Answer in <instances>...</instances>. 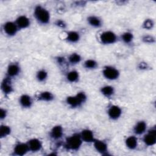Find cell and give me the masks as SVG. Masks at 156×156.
<instances>
[{
    "label": "cell",
    "mask_w": 156,
    "mask_h": 156,
    "mask_svg": "<svg viewBox=\"0 0 156 156\" xmlns=\"http://www.w3.org/2000/svg\"><path fill=\"white\" fill-rule=\"evenodd\" d=\"M34 16L37 23L41 25H46L50 23L49 12L43 6L37 5L34 9Z\"/></svg>",
    "instance_id": "obj_1"
},
{
    "label": "cell",
    "mask_w": 156,
    "mask_h": 156,
    "mask_svg": "<svg viewBox=\"0 0 156 156\" xmlns=\"http://www.w3.org/2000/svg\"><path fill=\"white\" fill-rule=\"evenodd\" d=\"M83 143L80 133H74L66 138L63 146L68 151H77L81 147Z\"/></svg>",
    "instance_id": "obj_2"
},
{
    "label": "cell",
    "mask_w": 156,
    "mask_h": 156,
    "mask_svg": "<svg viewBox=\"0 0 156 156\" xmlns=\"http://www.w3.org/2000/svg\"><path fill=\"white\" fill-rule=\"evenodd\" d=\"M118 37L112 30H105L99 35V41L102 44L111 45L118 41Z\"/></svg>",
    "instance_id": "obj_3"
},
{
    "label": "cell",
    "mask_w": 156,
    "mask_h": 156,
    "mask_svg": "<svg viewBox=\"0 0 156 156\" xmlns=\"http://www.w3.org/2000/svg\"><path fill=\"white\" fill-rule=\"evenodd\" d=\"M103 77L108 80H116L120 76V72L116 67L112 65L105 66L102 71Z\"/></svg>",
    "instance_id": "obj_4"
},
{
    "label": "cell",
    "mask_w": 156,
    "mask_h": 156,
    "mask_svg": "<svg viewBox=\"0 0 156 156\" xmlns=\"http://www.w3.org/2000/svg\"><path fill=\"white\" fill-rule=\"evenodd\" d=\"M143 141L144 144L149 147L153 146L156 143V129L153 127L147 130L146 133L143 134Z\"/></svg>",
    "instance_id": "obj_5"
},
{
    "label": "cell",
    "mask_w": 156,
    "mask_h": 156,
    "mask_svg": "<svg viewBox=\"0 0 156 156\" xmlns=\"http://www.w3.org/2000/svg\"><path fill=\"white\" fill-rule=\"evenodd\" d=\"M2 29L4 34L10 37L16 35L20 30L15 21H6L2 26Z\"/></svg>",
    "instance_id": "obj_6"
},
{
    "label": "cell",
    "mask_w": 156,
    "mask_h": 156,
    "mask_svg": "<svg viewBox=\"0 0 156 156\" xmlns=\"http://www.w3.org/2000/svg\"><path fill=\"white\" fill-rule=\"evenodd\" d=\"M108 117L112 121H116L119 119L122 114V108L118 105H110L107 111Z\"/></svg>",
    "instance_id": "obj_7"
},
{
    "label": "cell",
    "mask_w": 156,
    "mask_h": 156,
    "mask_svg": "<svg viewBox=\"0 0 156 156\" xmlns=\"http://www.w3.org/2000/svg\"><path fill=\"white\" fill-rule=\"evenodd\" d=\"M93 147L97 152L102 155H108V148L107 143L104 140L95 139L93 142Z\"/></svg>",
    "instance_id": "obj_8"
},
{
    "label": "cell",
    "mask_w": 156,
    "mask_h": 156,
    "mask_svg": "<svg viewBox=\"0 0 156 156\" xmlns=\"http://www.w3.org/2000/svg\"><path fill=\"white\" fill-rule=\"evenodd\" d=\"M11 78L5 76L1 83V89L5 96H9L14 91Z\"/></svg>",
    "instance_id": "obj_9"
},
{
    "label": "cell",
    "mask_w": 156,
    "mask_h": 156,
    "mask_svg": "<svg viewBox=\"0 0 156 156\" xmlns=\"http://www.w3.org/2000/svg\"><path fill=\"white\" fill-rule=\"evenodd\" d=\"M21 73V66L17 62H12L8 65L6 69V76L13 79Z\"/></svg>",
    "instance_id": "obj_10"
},
{
    "label": "cell",
    "mask_w": 156,
    "mask_h": 156,
    "mask_svg": "<svg viewBox=\"0 0 156 156\" xmlns=\"http://www.w3.org/2000/svg\"><path fill=\"white\" fill-rule=\"evenodd\" d=\"M29 152L30 151L27 142H18L15 144L13 149V155L16 156H23Z\"/></svg>",
    "instance_id": "obj_11"
},
{
    "label": "cell",
    "mask_w": 156,
    "mask_h": 156,
    "mask_svg": "<svg viewBox=\"0 0 156 156\" xmlns=\"http://www.w3.org/2000/svg\"><path fill=\"white\" fill-rule=\"evenodd\" d=\"M30 152H38L43 148V143L41 141L37 138H32L27 141Z\"/></svg>",
    "instance_id": "obj_12"
},
{
    "label": "cell",
    "mask_w": 156,
    "mask_h": 156,
    "mask_svg": "<svg viewBox=\"0 0 156 156\" xmlns=\"http://www.w3.org/2000/svg\"><path fill=\"white\" fill-rule=\"evenodd\" d=\"M63 135V128L60 125H55L49 132V136L53 140H60Z\"/></svg>",
    "instance_id": "obj_13"
},
{
    "label": "cell",
    "mask_w": 156,
    "mask_h": 156,
    "mask_svg": "<svg viewBox=\"0 0 156 156\" xmlns=\"http://www.w3.org/2000/svg\"><path fill=\"white\" fill-rule=\"evenodd\" d=\"M15 23L20 30H23L28 28L30 25V19L26 15H20L16 20Z\"/></svg>",
    "instance_id": "obj_14"
},
{
    "label": "cell",
    "mask_w": 156,
    "mask_h": 156,
    "mask_svg": "<svg viewBox=\"0 0 156 156\" xmlns=\"http://www.w3.org/2000/svg\"><path fill=\"white\" fill-rule=\"evenodd\" d=\"M80 133V137L83 142L87 143H93L96 139L93 132L89 129H83Z\"/></svg>",
    "instance_id": "obj_15"
},
{
    "label": "cell",
    "mask_w": 156,
    "mask_h": 156,
    "mask_svg": "<svg viewBox=\"0 0 156 156\" xmlns=\"http://www.w3.org/2000/svg\"><path fill=\"white\" fill-rule=\"evenodd\" d=\"M19 104L23 108H30L33 105V100L30 95L23 94L19 97Z\"/></svg>",
    "instance_id": "obj_16"
},
{
    "label": "cell",
    "mask_w": 156,
    "mask_h": 156,
    "mask_svg": "<svg viewBox=\"0 0 156 156\" xmlns=\"http://www.w3.org/2000/svg\"><path fill=\"white\" fill-rule=\"evenodd\" d=\"M147 124L146 121L141 120L138 121L133 128V132L135 135H142L147 131Z\"/></svg>",
    "instance_id": "obj_17"
},
{
    "label": "cell",
    "mask_w": 156,
    "mask_h": 156,
    "mask_svg": "<svg viewBox=\"0 0 156 156\" xmlns=\"http://www.w3.org/2000/svg\"><path fill=\"white\" fill-rule=\"evenodd\" d=\"M87 21L88 25L93 28H100L103 25L101 18L94 15H89L87 18Z\"/></svg>",
    "instance_id": "obj_18"
},
{
    "label": "cell",
    "mask_w": 156,
    "mask_h": 156,
    "mask_svg": "<svg viewBox=\"0 0 156 156\" xmlns=\"http://www.w3.org/2000/svg\"><path fill=\"white\" fill-rule=\"evenodd\" d=\"M80 39V34L76 30H69L66 32L65 40L71 44H75L79 41Z\"/></svg>",
    "instance_id": "obj_19"
},
{
    "label": "cell",
    "mask_w": 156,
    "mask_h": 156,
    "mask_svg": "<svg viewBox=\"0 0 156 156\" xmlns=\"http://www.w3.org/2000/svg\"><path fill=\"white\" fill-rule=\"evenodd\" d=\"M66 104L72 108H77L81 107L83 104L80 101L76 95L68 96L65 99Z\"/></svg>",
    "instance_id": "obj_20"
},
{
    "label": "cell",
    "mask_w": 156,
    "mask_h": 156,
    "mask_svg": "<svg viewBox=\"0 0 156 156\" xmlns=\"http://www.w3.org/2000/svg\"><path fill=\"white\" fill-rule=\"evenodd\" d=\"M138 142L136 135H130L125 140V145L130 150H135L138 147Z\"/></svg>",
    "instance_id": "obj_21"
},
{
    "label": "cell",
    "mask_w": 156,
    "mask_h": 156,
    "mask_svg": "<svg viewBox=\"0 0 156 156\" xmlns=\"http://www.w3.org/2000/svg\"><path fill=\"white\" fill-rule=\"evenodd\" d=\"M38 101L42 102H51L54 99V94L49 91H41L37 96Z\"/></svg>",
    "instance_id": "obj_22"
},
{
    "label": "cell",
    "mask_w": 156,
    "mask_h": 156,
    "mask_svg": "<svg viewBox=\"0 0 156 156\" xmlns=\"http://www.w3.org/2000/svg\"><path fill=\"white\" fill-rule=\"evenodd\" d=\"M100 92L104 97L107 98H110L115 94V90L113 86L106 85L101 87Z\"/></svg>",
    "instance_id": "obj_23"
},
{
    "label": "cell",
    "mask_w": 156,
    "mask_h": 156,
    "mask_svg": "<svg viewBox=\"0 0 156 156\" xmlns=\"http://www.w3.org/2000/svg\"><path fill=\"white\" fill-rule=\"evenodd\" d=\"M80 78L79 73L74 69L68 71L66 74V79L69 83H76Z\"/></svg>",
    "instance_id": "obj_24"
},
{
    "label": "cell",
    "mask_w": 156,
    "mask_h": 156,
    "mask_svg": "<svg viewBox=\"0 0 156 156\" xmlns=\"http://www.w3.org/2000/svg\"><path fill=\"white\" fill-rule=\"evenodd\" d=\"M68 62L71 65H76L79 64L82 61L81 55L77 52H73L68 57Z\"/></svg>",
    "instance_id": "obj_25"
},
{
    "label": "cell",
    "mask_w": 156,
    "mask_h": 156,
    "mask_svg": "<svg viewBox=\"0 0 156 156\" xmlns=\"http://www.w3.org/2000/svg\"><path fill=\"white\" fill-rule=\"evenodd\" d=\"M134 38L133 34L130 31H126L122 33L120 37V39L121 41L126 44H130L132 43Z\"/></svg>",
    "instance_id": "obj_26"
},
{
    "label": "cell",
    "mask_w": 156,
    "mask_h": 156,
    "mask_svg": "<svg viewBox=\"0 0 156 156\" xmlns=\"http://www.w3.org/2000/svg\"><path fill=\"white\" fill-rule=\"evenodd\" d=\"M35 78L38 82H44L48 78V73L44 68L40 69L36 73Z\"/></svg>",
    "instance_id": "obj_27"
},
{
    "label": "cell",
    "mask_w": 156,
    "mask_h": 156,
    "mask_svg": "<svg viewBox=\"0 0 156 156\" xmlns=\"http://www.w3.org/2000/svg\"><path fill=\"white\" fill-rule=\"evenodd\" d=\"M83 66L86 69L93 70L96 69L98 67V63L94 59L89 58L84 61Z\"/></svg>",
    "instance_id": "obj_28"
},
{
    "label": "cell",
    "mask_w": 156,
    "mask_h": 156,
    "mask_svg": "<svg viewBox=\"0 0 156 156\" xmlns=\"http://www.w3.org/2000/svg\"><path fill=\"white\" fill-rule=\"evenodd\" d=\"M12 132L11 127L6 124H1L0 127V138L1 139L7 137Z\"/></svg>",
    "instance_id": "obj_29"
},
{
    "label": "cell",
    "mask_w": 156,
    "mask_h": 156,
    "mask_svg": "<svg viewBox=\"0 0 156 156\" xmlns=\"http://www.w3.org/2000/svg\"><path fill=\"white\" fill-rule=\"evenodd\" d=\"M154 22L152 19H146L142 24V27L146 30H151L154 27Z\"/></svg>",
    "instance_id": "obj_30"
},
{
    "label": "cell",
    "mask_w": 156,
    "mask_h": 156,
    "mask_svg": "<svg viewBox=\"0 0 156 156\" xmlns=\"http://www.w3.org/2000/svg\"><path fill=\"white\" fill-rule=\"evenodd\" d=\"M142 40L146 43H153L155 42V38L152 35H144L142 37Z\"/></svg>",
    "instance_id": "obj_31"
},
{
    "label": "cell",
    "mask_w": 156,
    "mask_h": 156,
    "mask_svg": "<svg viewBox=\"0 0 156 156\" xmlns=\"http://www.w3.org/2000/svg\"><path fill=\"white\" fill-rule=\"evenodd\" d=\"M55 25L60 28H62V29H65L66 27V23H65V21L63 20L59 19V20H57L55 22Z\"/></svg>",
    "instance_id": "obj_32"
},
{
    "label": "cell",
    "mask_w": 156,
    "mask_h": 156,
    "mask_svg": "<svg viewBox=\"0 0 156 156\" xmlns=\"http://www.w3.org/2000/svg\"><path fill=\"white\" fill-rule=\"evenodd\" d=\"M8 112L5 108H1L0 109V119L1 121L5 119L7 116Z\"/></svg>",
    "instance_id": "obj_33"
},
{
    "label": "cell",
    "mask_w": 156,
    "mask_h": 156,
    "mask_svg": "<svg viewBox=\"0 0 156 156\" xmlns=\"http://www.w3.org/2000/svg\"><path fill=\"white\" fill-rule=\"evenodd\" d=\"M56 60L57 63H58L59 65H62L65 63V58L63 57H61V56L57 57V58H56Z\"/></svg>",
    "instance_id": "obj_34"
}]
</instances>
